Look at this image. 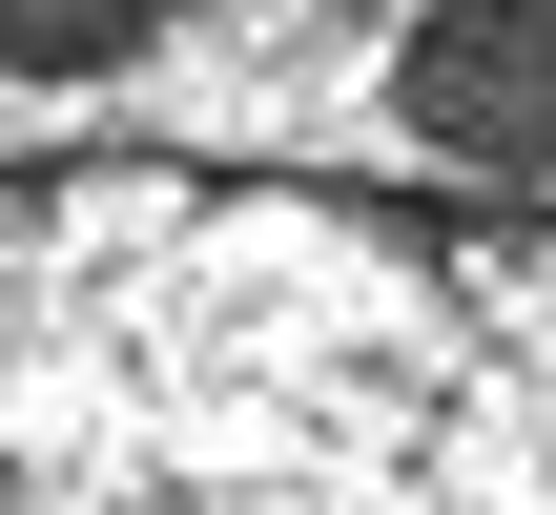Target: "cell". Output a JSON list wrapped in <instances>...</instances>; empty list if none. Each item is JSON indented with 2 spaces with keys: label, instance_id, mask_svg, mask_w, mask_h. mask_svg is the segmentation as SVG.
I'll use <instances>...</instances> for the list:
<instances>
[{
  "label": "cell",
  "instance_id": "obj_1",
  "mask_svg": "<svg viewBox=\"0 0 556 515\" xmlns=\"http://www.w3.org/2000/svg\"><path fill=\"white\" fill-rule=\"evenodd\" d=\"M0 515H556V206L0 165Z\"/></svg>",
  "mask_w": 556,
  "mask_h": 515
},
{
  "label": "cell",
  "instance_id": "obj_2",
  "mask_svg": "<svg viewBox=\"0 0 556 515\" xmlns=\"http://www.w3.org/2000/svg\"><path fill=\"white\" fill-rule=\"evenodd\" d=\"M392 124H413V165L556 206V0H433L392 62Z\"/></svg>",
  "mask_w": 556,
  "mask_h": 515
},
{
  "label": "cell",
  "instance_id": "obj_3",
  "mask_svg": "<svg viewBox=\"0 0 556 515\" xmlns=\"http://www.w3.org/2000/svg\"><path fill=\"white\" fill-rule=\"evenodd\" d=\"M144 21H165V0H0V62H21V83H83V62H124Z\"/></svg>",
  "mask_w": 556,
  "mask_h": 515
}]
</instances>
